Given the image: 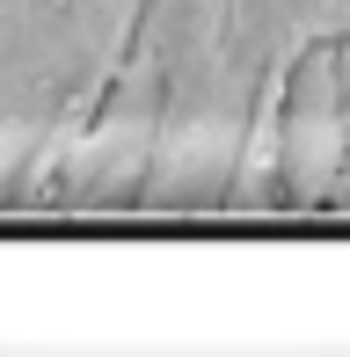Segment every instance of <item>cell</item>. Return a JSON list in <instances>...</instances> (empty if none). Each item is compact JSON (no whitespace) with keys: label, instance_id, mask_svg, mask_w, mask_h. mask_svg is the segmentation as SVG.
Returning a JSON list of instances; mask_svg holds the SVG:
<instances>
[{"label":"cell","instance_id":"obj_2","mask_svg":"<svg viewBox=\"0 0 350 357\" xmlns=\"http://www.w3.org/2000/svg\"><path fill=\"white\" fill-rule=\"evenodd\" d=\"M248 204H343L350 212V22L299 44L270 80Z\"/></svg>","mask_w":350,"mask_h":357},{"label":"cell","instance_id":"obj_1","mask_svg":"<svg viewBox=\"0 0 350 357\" xmlns=\"http://www.w3.org/2000/svg\"><path fill=\"white\" fill-rule=\"evenodd\" d=\"M132 29L139 0H0V204H44Z\"/></svg>","mask_w":350,"mask_h":357},{"label":"cell","instance_id":"obj_3","mask_svg":"<svg viewBox=\"0 0 350 357\" xmlns=\"http://www.w3.org/2000/svg\"><path fill=\"white\" fill-rule=\"evenodd\" d=\"M350 22V0H284V44H277V66L299 52V44H321Z\"/></svg>","mask_w":350,"mask_h":357}]
</instances>
